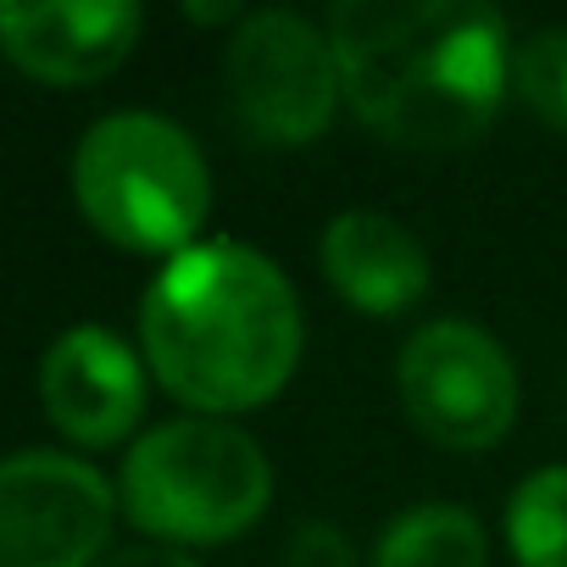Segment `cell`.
I'll list each match as a JSON object with an SVG mask.
<instances>
[{
	"instance_id": "obj_5",
	"label": "cell",
	"mask_w": 567,
	"mask_h": 567,
	"mask_svg": "<svg viewBox=\"0 0 567 567\" xmlns=\"http://www.w3.org/2000/svg\"><path fill=\"white\" fill-rule=\"evenodd\" d=\"M228 95L239 123L267 145H307L334 123L340 106V62L323 29L301 12H250L239 18L228 56Z\"/></svg>"
},
{
	"instance_id": "obj_12",
	"label": "cell",
	"mask_w": 567,
	"mask_h": 567,
	"mask_svg": "<svg viewBox=\"0 0 567 567\" xmlns=\"http://www.w3.org/2000/svg\"><path fill=\"white\" fill-rule=\"evenodd\" d=\"M517 567H567V467H539L506 506Z\"/></svg>"
},
{
	"instance_id": "obj_15",
	"label": "cell",
	"mask_w": 567,
	"mask_h": 567,
	"mask_svg": "<svg viewBox=\"0 0 567 567\" xmlns=\"http://www.w3.org/2000/svg\"><path fill=\"white\" fill-rule=\"evenodd\" d=\"M95 567H195V561L184 550H173V545H128V550H112Z\"/></svg>"
},
{
	"instance_id": "obj_11",
	"label": "cell",
	"mask_w": 567,
	"mask_h": 567,
	"mask_svg": "<svg viewBox=\"0 0 567 567\" xmlns=\"http://www.w3.org/2000/svg\"><path fill=\"white\" fill-rule=\"evenodd\" d=\"M489 545L473 512L462 506H412L401 512L384 539L373 567H484Z\"/></svg>"
},
{
	"instance_id": "obj_13",
	"label": "cell",
	"mask_w": 567,
	"mask_h": 567,
	"mask_svg": "<svg viewBox=\"0 0 567 567\" xmlns=\"http://www.w3.org/2000/svg\"><path fill=\"white\" fill-rule=\"evenodd\" d=\"M512 90L545 128L567 134V29H539L512 45Z\"/></svg>"
},
{
	"instance_id": "obj_6",
	"label": "cell",
	"mask_w": 567,
	"mask_h": 567,
	"mask_svg": "<svg viewBox=\"0 0 567 567\" xmlns=\"http://www.w3.org/2000/svg\"><path fill=\"white\" fill-rule=\"evenodd\" d=\"M395 390L406 417L451 451H489L517 417V373L512 357L473 323L440 318L423 323L401 362Z\"/></svg>"
},
{
	"instance_id": "obj_8",
	"label": "cell",
	"mask_w": 567,
	"mask_h": 567,
	"mask_svg": "<svg viewBox=\"0 0 567 567\" xmlns=\"http://www.w3.org/2000/svg\"><path fill=\"white\" fill-rule=\"evenodd\" d=\"M140 23L128 0H7L0 51L45 84H95L128 62Z\"/></svg>"
},
{
	"instance_id": "obj_4",
	"label": "cell",
	"mask_w": 567,
	"mask_h": 567,
	"mask_svg": "<svg viewBox=\"0 0 567 567\" xmlns=\"http://www.w3.org/2000/svg\"><path fill=\"white\" fill-rule=\"evenodd\" d=\"M79 212L123 250H189L212 206L206 156L156 112L101 117L73 156Z\"/></svg>"
},
{
	"instance_id": "obj_3",
	"label": "cell",
	"mask_w": 567,
	"mask_h": 567,
	"mask_svg": "<svg viewBox=\"0 0 567 567\" xmlns=\"http://www.w3.org/2000/svg\"><path fill=\"white\" fill-rule=\"evenodd\" d=\"M134 528L178 545L239 539L272 495V467L261 445L223 417H178L151 429L117 478Z\"/></svg>"
},
{
	"instance_id": "obj_1",
	"label": "cell",
	"mask_w": 567,
	"mask_h": 567,
	"mask_svg": "<svg viewBox=\"0 0 567 567\" xmlns=\"http://www.w3.org/2000/svg\"><path fill=\"white\" fill-rule=\"evenodd\" d=\"M329 45L351 112L412 151L478 140L512 84L506 23L478 0H340Z\"/></svg>"
},
{
	"instance_id": "obj_16",
	"label": "cell",
	"mask_w": 567,
	"mask_h": 567,
	"mask_svg": "<svg viewBox=\"0 0 567 567\" xmlns=\"http://www.w3.org/2000/svg\"><path fill=\"white\" fill-rule=\"evenodd\" d=\"M189 18L195 23H228V18H239L234 7H189Z\"/></svg>"
},
{
	"instance_id": "obj_10",
	"label": "cell",
	"mask_w": 567,
	"mask_h": 567,
	"mask_svg": "<svg viewBox=\"0 0 567 567\" xmlns=\"http://www.w3.org/2000/svg\"><path fill=\"white\" fill-rule=\"evenodd\" d=\"M323 272L368 318H395L429 296V250L384 212H340L323 228Z\"/></svg>"
},
{
	"instance_id": "obj_14",
	"label": "cell",
	"mask_w": 567,
	"mask_h": 567,
	"mask_svg": "<svg viewBox=\"0 0 567 567\" xmlns=\"http://www.w3.org/2000/svg\"><path fill=\"white\" fill-rule=\"evenodd\" d=\"M284 567H357V545L334 523H301Z\"/></svg>"
},
{
	"instance_id": "obj_7",
	"label": "cell",
	"mask_w": 567,
	"mask_h": 567,
	"mask_svg": "<svg viewBox=\"0 0 567 567\" xmlns=\"http://www.w3.org/2000/svg\"><path fill=\"white\" fill-rule=\"evenodd\" d=\"M112 534L106 478L62 451L0 462V567H95Z\"/></svg>"
},
{
	"instance_id": "obj_2",
	"label": "cell",
	"mask_w": 567,
	"mask_h": 567,
	"mask_svg": "<svg viewBox=\"0 0 567 567\" xmlns=\"http://www.w3.org/2000/svg\"><path fill=\"white\" fill-rule=\"evenodd\" d=\"M140 340L151 373L195 412H250L301 362L296 290L261 250L212 239L178 250L145 290Z\"/></svg>"
},
{
	"instance_id": "obj_9",
	"label": "cell",
	"mask_w": 567,
	"mask_h": 567,
	"mask_svg": "<svg viewBox=\"0 0 567 567\" xmlns=\"http://www.w3.org/2000/svg\"><path fill=\"white\" fill-rule=\"evenodd\" d=\"M45 417L79 445H117L145 412V373L106 329H68L40 368Z\"/></svg>"
}]
</instances>
